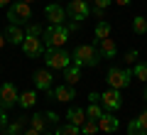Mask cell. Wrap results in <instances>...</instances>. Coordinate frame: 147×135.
Here are the masks:
<instances>
[{"instance_id":"cell-1","label":"cell","mask_w":147,"mask_h":135,"mask_svg":"<svg viewBox=\"0 0 147 135\" xmlns=\"http://www.w3.org/2000/svg\"><path fill=\"white\" fill-rule=\"evenodd\" d=\"M69 35H71V30L66 25H49L42 32V42L47 49H59L69 42Z\"/></svg>"},{"instance_id":"cell-2","label":"cell","mask_w":147,"mask_h":135,"mask_svg":"<svg viewBox=\"0 0 147 135\" xmlns=\"http://www.w3.org/2000/svg\"><path fill=\"white\" fill-rule=\"evenodd\" d=\"M71 59H74V64H79V66H98V62H100V54H98V49L93 47V44H79V47L71 52Z\"/></svg>"},{"instance_id":"cell-3","label":"cell","mask_w":147,"mask_h":135,"mask_svg":"<svg viewBox=\"0 0 147 135\" xmlns=\"http://www.w3.org/2000/svg\"><path fill=\"white\" fill-rule=\"evenodd\" d=\"M7 20L10 25H30L32 22V5L30 3H22V0H15L7 5Z\"/></svg>"},{"instance_id":"cell-4","label":"cell","mask_w":147,"mask_h":135,"mask_svg":"<svg viewBox=\"0 0 147 135\" xmlns=\"http://www.w3.org/2000/svg\"><path fill=\"white\" fill-rule=\"evenodd\" d=\"M71 62H74V59H71V52H66L64 47H59V49H47V52H44V64H47V69H52V71H59V69L64 71Z\"/></svg>"},{"instance_id":"cell-5","label":"cell","mask_w":147,"mask_h":135,"mask_svg":"<svg viewBox=\"0 0 147 135\" xmlns=\"http://www.w3.org/2000/svg\"><path fill=\"white\" fill-rule=\"evenodd\" d=\"M105 81L110 83V88H118V91H123V88H127L132 83V69H118V66H110L108 69V79Z\"/></svg>"},{"instance_id":"cell-6","label":"cell","mask_w":147,"mask_h":135,"mask_svg":"<svg viewBox=\"0 0 147 135\" xmlns=\"http://www.w3.org/2000/svg\"><path fill=\"white\" fill-rule=\"evenodd\" d=\"M64 10H66V15L71 17V20L81 22V20H86V17H91V3H86V0H69Z\"/></svg>"},{"instance_id":"cell-7","label":"cell","mask_w":147,"mask_h":135,"mask_svg":"<svg viewBox=\"0 0 147 135\" xmlns=\"http://www.w3.org/2000/svg\"><path fill=\"white\" fill-rule=\"evenodd\" d=\"M20 47H22V52H25L27 57H32V59L42 57V54L47 52V47H44L42 37H32V35H25V42H22Z\"/></svg>"},{"instance_id":"cell-8","label":"cell","mask_w":147,"mask_h":135,"mask_svg":"<svg viewBox=\"0 0 147 135\" xmlns=\"http://www.w3.org/2000/svg\"><path fill=\"white\" fill-rule=\"evenodd\" d=\"M100 106L103 111H110V113H115V111L123 108V96L118 88H108L105 94H100Z\"/></svg>"},{"instance_id":"cell-9","label":"cell","mask_w":147,"mask_h":135,"mask_svg":"<svg viewBox=\"0 0 147 135\" xmlns=\"http://www.w3.org/2000/svg\"><path fill=\"white\" fill-rule=\"evenodd\" d=\"M17 98H20V94H17V88H15V83H10V81H5L3 86H0V106L3 108H12V106L17 103Z\"/></svg>"},{"instance_id":"cell-10","label":"cell","mask_w":147,"mask_h":135,"mask_svg":"<svg viewBox=\"0 0 147 135\" xmlns=\"http://www.w3.org/2000/svg\"><path fill=\"white\" fill-rule=\"evenodd\" d=\"M32 81H34V88H39V91H49V88L54 86V74H52V69H34Z\"/></svg>"},{"instance_id":"cell-11","label":"cell","mask_w":147,"mask_h":135,"mask_svg":"<svg viewBox=\"0 0 147 135\" xmlns=\"http://www.w3.org/2000/svg\"><path fill=\"white\" fill-rule=\"evenodd\" d=\"M49 96H52L54 101H61V103H69V101H74L76 98V88L74 86H69V83H61V86H52L47 91Z\"/></svg>"},{"instance_id":"cell-12","label":"cell","mask_w":147,"mask_h":135,"mask_svg":"<svg viewBox=\"0 0 147 135\" xmlns=\"http://www.w3.org/2000/svg\"><path fill=\"white\" fill-rule=\"evenodd\" d=\"M98 128L103 130V133H108V135H115L118 128H120V120L110 113V111H103V115L98 118Z\"/></svg>"},{"instance_id":"cell-13","label":"cell","mask_w":147,"mask_h":135,"mask_svg":"<svg viewBox=\"0 0 147 135\" xmlns=\"http://www.w3.org/2000/svg\"><path fill=\"white\" fill-rule=\"evenodd\" d=\"M44 15H47L49 25H64V20H66V10H64L59 3L47 5V7H44Z\"/></svg>"},{"instance_id":"cell-14","label":"cell","mask_w":147,"mask_h":135,"mask_svg":"<svg viewBox=\"0 0 147 135\" xmlns=\"http://www.w3.org/2000/svg\"><path fill=\"white\" fill-rule=\"evenodd\" d=\"M96 49H98L100 59H113V57L118 54V47H115V42H113V35H110V37H105V39H100Z\"/></svg>"},{"instance_id":"cell-15","label":"cell","mask_w":147,"mask_h":135,"mask_svg":"<svg viewBox=\"0 0 147 135\" xmlns=\"http://www.w3.org/2000/svg\"><path fill=\"white\" fill-rule=\"evenodd\" d=\"M5 39H7V44H22V42H25V30H22L20 25H7Z\"/></svg>"},{"instance_id":"cell-16","label":"cell","mask_w":147,"mask_h":135,"mask_svg":"<svg viewBox=\"0 0 147 135\" xmlns=\"http://www.w3.org/2000/svg\"><path fill=\"white\" fill-rule=\"evenodd\" d=\"M64 81H66L69 86H76V83L81 81V66L79 64H69V66L64 69Z\"/></svg>"},{"instance_id":"cell-17","label":"cell","mask_w":147,"mask_h":135,"mask_svg":"<svg viewBox=\"0 0 147 135\" xmlns=\"http://www.w3.org/2000/svg\"><path fill=\"white\" fill-rule=\"evenodd\" d=\"M66 118H69V123H74V125H84L86 123V111L84 108H79V106H71V108L66 111Z\"/></svg>"},{"instance_id":"cell-18","label":"cell","mask_w":147,"mask_h":135,"mask_svg":"<svg viewBox=\"0 0 147 135\" xmlns=\"http://www.w3.org/2000/svg\"><path fill=\"white\" fill-rule=\"evenodd\" d=\"M34 103H37V91H22L20 94V98H17V106L20 108H34Z\"/></svg>"},{"instance_id":"cell-19","label":"cell","mask_w":147,"mask_h":135,"mask_svg":"<svg viewBox=\"0 0 147 135\" xmlns=\"http://www.w3.org/2000/svg\"><path fill=\"white\" fill-rule=\"evenodd\" d=\"M47 125H49V120H47V113H34V115L30 118V128L39 130V133H47Z\"/></svg>"},{"instance_id":"cell-20","label":"cell","mask_w":147,"mask_h":135,"mask_svg":"<svg viewBox=\"0 0 147 135\" xmlns=\"http://www.w3.org/2000/svg\"><path fill=\"white\" fill-rule=\"evenodd\" d=\"M96 42H100V39H105V37H110L113 35V27H110V22H105V20H100L98 25H96Z\"/></svg>"},{"instance_id":"cell-21","label":"cell","mask_w":147,"mask_h":135,"mask_svg":"<svg viewBox=\"0 0 147 135\" xmlns=\"http://www.w3.org/2000/svg\"><path fill=\"white\" fill-rule=\"evenodd\" d=\"M54 135H81V128L74 125V123H64V125L54 128Z\"/></svg>"},{"instance_id":"cell-22","label":"cell","mask_w":147,"mask_h":135,"mask_svg":"<svg viewBox=\"0 0 147 135\" xmlns=\"http://www.w3.org/2000/svg\"><path fill=\"white\" fill-rule=\"evenodd\" d=\"M132 76L147 83V64L145 62H135V64H132Z\"/></svg>"},{"instance_id":"cell-23","label":"cell","mask_w":147,"mask_h":135,"mask_svg":"<svg viewBox=\"0 0 147 135\" xmlns=\"http://www.w3.org/2000/svg\"><path fill=\"white\" fill-rule=\"evenodd\" d=\"M22 125H25V120H15V123H7L5 128H3V135H22Z\"/></svg>"},{"instance_id":"cell-24","label":"cell","mask_w":147,"mask_h":135,"mask_svg":"<svg viewBox=\"0 0 147 135\" xmlns=\"http://www.w3.org/2000/svg\"><path fill=\"white\" fill-rule=\"evenodd\" d=\"M98 120H93V118H86V123L81 125V135H96L98 133Z\"/></svg>"},{"instance_id":"cell-25","label":"cell","mask_w":147,"mask_h":135,"mask_svg":"<svg viewBox=\"0 0 147 135\" xmlns=\"http://www.w3.org/2000/svg\"><path fill=\"white\" fill-rule=\"evenodd\" d=\"M132 32H135V35H145V32H147V20L142 15L132 17Z\"/></svg>"},{"instance_id":"cell-26","label":"cell","mask_w":147,"mask_h":135,"mask_svg":"<svg viewBox=\"0 0 147 135\" xmlns=\"http://www.w3.org/2000/svg\"><path fill=\"white\" fill-rule=\"evenodd\" d=\"M100 115H103V106H100V103H88V108H86V118L98 120Z\"/></svg>"},{"instance_id":"cell-27","label":"cell","mask_w":147,"mask_h":135,"mask_svg":"<svg viewBox=\"0 0 147 135\" xmlns=\"http://www.w3.org/2000/svg\"><path fill=\"white\" fill-rule=\"evenodd\" d=\"M127 135H147V128H142L137 120H130L127 123Z\"/></svg>"},{"instance_id":"cell-28","label":"cell","mask_w":147,"mask_h":135,"mask_svg":"<svg viewBox=\"0 0 147 135\" xmlns=\"http://www.w3.org/2000/svg\"><path fill=\"white\" fill-rule=\"evenodd\" d=\"M42 27L37 25V22H30V25H27V30H25V35H32V37H42Z\"/></svg>"},{"instance_id":"cell-29","label":"cell","mask_w":147,"mask_h":135,"mask_svg":"<svg viewBox=\"0 0 147 135\" xmlns=\"http://www.w3.org/2000/svg\"><path fill=\"white\" fill-rule=\"evenodd\" d=\"M137 54H140V52H137V49H132V52H127V54H125V64H127V66H132V64H135Z\"/></svg>"},{"instance_id":"cell-30","label":"cell","mask_w":147,"mask_h":135,"mask_svg":"<svg viewBox=\"0 0 147 135\" xmlns=\"http://www.w3.org/2000/svg\"><path fill=\"white\" fill-rule=\"evenodd\" d=\"M135 120H137V123H140V125H142V128H147V108H145V111H142V113H140V115H137V118H135Z\"/></svg>"},{"instance_id":"cell-31","label":"cell","mask_w":147,"mask_h":135,"mask_svg":"<svg viewBox=\"0 0 147 135\" xmlns=\"http://www.w3.org/2000/svg\"><path fill=\"white\" fill-rule=\"evenodd\" d=\"M5 125H7V113H5V108L0 106V130L5 128Z\"/></svg>"},{"instance_id":"cell-32","label":"cell","mask_w":147,"mask_h":135,"mask_svg":"<svg viewBox=\"0 0 147 135\" xmlns=\"http://www.w3.org/2000/svg\"><path fill=\"white\" fill-rule=\"evenodd\" d=\"M91 15H96V17H100V20H103L105 10H103V7H96V5H91Z\"/></svg>"},{"instance_id":"cell-33","label":"cell","mask_w":147,"mask_h":135,"mask_svg":"<svg viewBox=\"0 0 147 135\" xmlns=\"http://www.w3.org/2000/svg\"><path fill=\"white\" fill-rule=\"evenodd\" d=\"M93 5H96V7H103V10H105L108 5H113V0H93Z\"/></svg>"},{"instance_id":"cell-34","label":"cell","mask_w":147,"mask_h":135,"mask_svg":"<svg viewBox=\"0 0 147 135\" xmlns=\"http://www.w3.org/2000/svg\"><path fill=\"white\" fill-rule=\"evenodd\" d=\"M88 103H100V94L91 91V94H88Z\"/></svg>"},{"instance_id":"cell-35","label":"cell","mask_w":147,"mask_h":135,"mask_svg":"<svg viewBox=\"0 0 147 135\" xmlns=\"http://www.w3.org/2000/svg\"><path fill=\"white\" fill-rule=\"evenodd\" d=\"M47 120H49V123H54V125H57V123H59V115L54 113V111H49V113H47Z\"/></svg>"},{"instance_id":"cell-36","label":"cell","mask_w":147,"mask_h":135,"mask_svg":"<svg viewBox=\"0 0 147 135\" xmlns=\"http://www.w3.org/2000/svg\"><path fill=\"white\" fill-rule=\"evenodd\" d=\"M22 135H42V133H39V130H34V128H27Z\"/></svg>"},{"instance_id":"cell-37","label":"cell","mask_w":147,"mask_h":135,"mask_svg":"<svg viewBox=\"0 0 147 135\" xmlns=\"http://www.w3.org/2000/svg\"><path fill=\"white\" fill-rule=\"evenodd\" d=\"M5 44H7V39H5V32H0V49L5 47Z\"/></svg>"},{"instance_id":"cell-38","label":"cell","mask_w":147,"mask_h":135,"mask_svg":"<svg viewBox=\"0 0 147 135\" xmlns=\"http://www.w3.org/2000/svg\"><path fill=\"white\" fill-rule=\"evenodd\" d=\"M113 3H115V5H120V7H125L127 3H130V0H113Z\"/></svg>"},{"instance_id":"cell-39","label":"cell","mask_w":147,"mask_h":135,"mask_svg":"<svg viewBox=\"0 0 147 135\" xmlns=\"http://www.w3.org/2000/svg\"><path fill=\"white\" fill-rule=\"evenodd\" d=\"M10 3H12V0H0V7H7Z\"/></svg>"},{"instance_id":"cell-40","label":"cell","mask_w":147,"mask_h":135,"mask_svg":"<svg viewBox=\"0 0 147 135\" xmlns=\"http://www.w3.org/2000/svg\"><path fill=\"white\" fill-rule=\"evenodd\" d=\"M22 3H30V5H32V3H34V0H22Z\"/></svg>"},{"instance_id":"cell-41","label":"cell","mask_w":147,"mask_h":135,"mask_svg":"<svg viewBox=\"0 0 147 135\" xmlns=\"http://www.w3.org/2000/svg\"><path fill=\"white\" fill-rule=\"evenodd\" d=\"M145 101H147V86H145Z\"/></svg>"},{"instance_id":"cell-42","label":"cell","mask_w":147,"mask_h":135,"mask_svg":"<svg viewBox=\"0 0 147 135\" xmlns=\"http://www.w3.org/2000/svg\"><path fill=\"white\" fill-rule=\"evenodd\" d=\"M42 135H54V133H42Z\"/></svg>"},{"instance_id":"cell-43","label":"cell","mask_w":147,"mask_h":135,"mask_svg":"<svg viewBox=\"0 0 147 135\" xmlns=\"http://www.w3.org/2000/svg\"><path fill=\"white\" fill-rule=\"evenodd\" d=\"M86 3H93V0H86Z\"/></svg>"},{"instance_id":"cell-44","label":"cell","mask_w":147,"mask_h":135,"mask_svg":"<svg viewBox=\"0 0 147 135\" xmlns=\"http://www.w3.org/2000/svg\"><path fill=\"white\" fill-rule=\"evenodd\" d=\"M0 71H3V66H0Z\"/></svg>"}]
</instances>
